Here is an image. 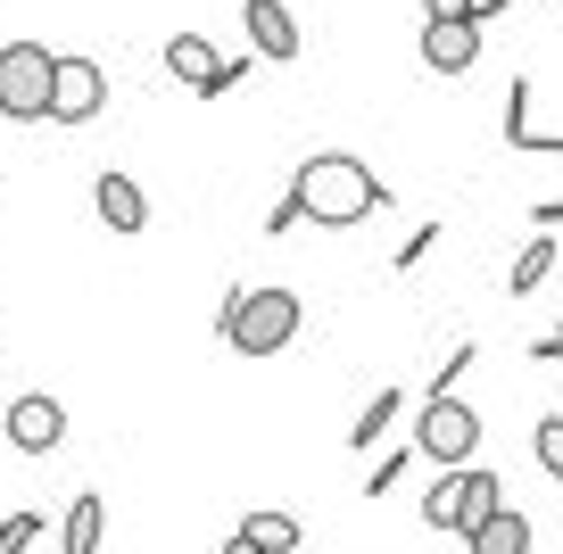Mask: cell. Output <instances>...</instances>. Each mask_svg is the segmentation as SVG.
<instances>
[{
    "label": "cell",
    "instance_id": "obj_23",
    "mask_svg": "<svg viewBox=\"0 0 563 554\" xmlns=\"http://www.w3.org/2000/svg\"><path fill=\"white\" fill-rule=\"evenodd\" d=\"M42 530H51L42 513H9V521H0V554H25V546L42 538Z\"/></svg>",
    "mask_w": 563,
    "mask_h": 554
},
{
    "label": "cell",
    "instance_id": "obj_12",
    "mask_svg": "<svg viewBox=\"0 0 563 554\" xmlns=\"http://www.w3.org/2000/svg\"><path fill=\"white\" fill-rule=\"evenodd\" d=\"M530 100H539V84L514 75V91H506V141H514V149H563V133H539V124H530Z\"/></svg>",
    "mask_w": 563,
    "mask_h": 554
},
{
    "label": "cell",
    "instance_id": "obj_13",
    "mask_svg": "<svg viewBox=\"0 0 563 554\" xmlns=\"http://www.w3.org/2000/svg\"><path fill=\"white\" fill-rule=\"evenodd\" d=\"M216 67H224V58H216V42L208 34H175L166 42V75H183V84H216Z\"/></svg>",
    "mask_w": 563,
    "mask_h": 554
},
{
    "label": "cell",
    "instance_id": "obj_25",
    "mask_svg": "<svg viewBox=\"0 0 563 554\" xmlns=\"http://www.w3.org/2000/svg\"><path fill=\"white\" fill-rule=\"evenodd\" d=\"M249 75H257V51H249V58H224V67H216V84H199V100H224V91L249 84Z\"/></svg>",
    "mask_w": 563,
    "mask_h": 554
},
{
    "label": "cell",
    "instance_id": "obj_4",
    "mask_svg": "<svg viewBox=\"0 0 563 554\" xmlns=\"http://www.w3.org/2000/svg\"><path fill=\"white\" fill-rule=\"evenodd\" d=\"M307 307L299 290H249L241 298V331H232V356H282V347L299 340Z\"/></svg>",
    "mask_w": 563,
    "mask_h": 554
},
{
    "label": "cell",
    "instance_id": "obj_8",
    "mask_svg": "<svg viewBox=\"0 0 563 554\" xmlns=\"http://www.w3.org/2000/svg\"><path fill=\"white\" fill-rule=\"evenodd\" d=\"M91 215H100L108 232H124V241H133V232L150 224V199H141V182H133V174H117V166H108L100 182H91Z\"/></svg>",
    "mask_w": 563,
    "mask_h": 554
},
{
    "label": "cell",
    "instance_id": "obj_18",
    "mask_svg": "<svg viewBox=\"0 0 563 554\" xmlns=\"http://www.w3.org/2000/svg\"><path fill=\"white\" fill-rule=\"evenodd\" d=\"M497 505H506V488H497V472H481V464H464V521H456V538L473 530V521H489Z\"/></svg>",
    "mask_w": 563,
    "mask_h": 554
},
{
    "label": "cell",
    "instance_id": "obj_19",
    "mask_svg": "<svg viewBox=\"0 0 563 554\" xmlns=\"http://www.w3.org/2000/svg\"><path fill=\"white\" fill-rule=\"evenodd\" d=\"M506 0H422V25H489Z\"/></svg>",
    "mask_w": 563,
    "mask_h": 554
},
{
    "label": "cell",
    "instance_id": "obj_6",
    "mask_svg": "<svg viewBox=\"0 0 563 554\" xmlns=\"http://www.w3.org/2000/svg\"><path fill=\"white\" fill-rule=\"evenodd\" d=\"M58 439H67V406H58L51 389H25V398L9 406V447L18 455H51Z\"/></svg>",
    "mask_w": 563,
    "mask_h": 554
},
{
    "label": "cell",
    "instance_id": "obj_31",
    "mask_svg": "<svg viewBox=\"0 0 563 554\" xmlns=\"http://www.w3.org/2000/svg\"><path fill=\"white\" fill-rule=\"evenodd\" d=\"M555 340H563V323H555Z\"/></svg>",
    "mask_w": 563,
    "mask_h": 554
},
{
    "label": "cell",
    "instance_id": "obj_5",
    "mask_svg": "<svg viewBox=\"0 0 563 554\" xmlns=\"http://www.w3.org/2000/svg\"><path fill=\"white\" fill-rule=\"evenodd\" d=\"M100 108H108L100 58H58V75H51V124H91Z\"/></svg>",
    "mask_w": 563,
    "mask_h": 554
},
{
    "label": "cell",
    "instance_id": "obj_24",
    "mask_svg": "<svg viewBox=\"0 0 563 554\" xmlns=\"http://www.w3.org/2000/svg\"><path fill=\"white\" fill-rule=\"evenodd\" d=\"M473 364H481V347H473V340H464V347H456V356H448V364H440V381H431V398H456V381H464V373H473Z\"/></svg>",
    "mask_w": 563,
    "mask_h": 554
},
{
    "label": "cell",
    "instance_id": "obj_14",
    "mask_svg": "<svg viewBox=\"0 0 563 554\" xmlns=\"http://www.w3.org/2000/svg\"><path fill=\"white\" fill-rule=\"evenodd\" d=\"M398 414H406V389H389V381H382V398H373L365 414L349 422V447H356V455H365V447H382V431H389Z\"/></svg>",
    "mask_w": 563,
    "mask_h": 554
},
{
    "label": "cell",
    "instance_id": "obj_26",
    "mask_svg": "<svg viewBox=\"0 0 563 554\" xmlns=\"http://www.w3.org/2000/svg\"><path fill=\"white\" fill-rule=\"evenodd\" d=\"M431 248H440V224H422V232H406V248H398V274H415V265L431 257Z\"/></svg>",
    "mask_w": 563,
    "mask_h": 554
},
{
    "label": "cell",
    "instance_id": "obj_3",
    "mask_svg": "<svg viewBox=\"0 0 563 554\" xmlns=\"http://www.w3.org/2000/svg\"><path fill=\"white\" fill-rule=\"evenodd\" d=\"M415 455H422V464H440V472H464L481 455V414L464 398H431L422 422H415Z\"/></svg>",
    "mask_w": 563,
    "mask_h": 554
},
{
    "label": "cell",
    "instance_id": "obj_22",
    "mask_svg": "<svg viewBox=\"0 0 563 554\" xmlns=\"http://www.w3.org/2000/svg\"><path fill=\"white\" fill-rule=\"evenodd\" d=\"M307 224V199H299V182L282 191V208H265V241H290V232Z\"/></svg>",
    "mask_w": 563,
    "mask_h": 554
},
{
    "label": "cell",
    "instance_id": "obj_32",
    "mask_svg": "<svg viewBox=\"0 0 563 554\" xmlns=\"http://www.w3.org/2000/svg\"><path fill=\"white\" fill-rule=\"evenodd\" d=\"M555 538H563V530H555Z\"/></svg>",
    "mask_w": 563,
    "mask_h": 554
},
{
    "label": "cell",
    "instance_id": "obj_11",
    "mask_svg": "<svg viewBox=\"0 0 563 554\" xmlns=\"http://www.w3.org/2000/svg\"><path fill=\"white\" fill-rule=\"evenodd\" d=\"M100 546H108V505L84 488L67 505V521H58V554H100Z\"/></svg>",
    "mask_w": 563,
    "mask_h": 554
},
{
    "label": "cell",
    "instance_id": "obj_9",
    "mask_svg": "<svg viewBox=\"0 0 563 554\" xmlns=\"http://www.w3.org/2000/svg\"><path fill=\"white\" fill-rule=\"evenodd\" d=\"M422 67L431 75H473L481 67V25H422Z\"/></svg>",
    "mask_w": 563,
    "mask_h": 554
},
{
    "label": "cell",
    "instance_id": "obj_28",
    "mask_svg": "<svg viewBox=\"0 0 563 554\" xmlns=\"http://www.w3.org/2000/svg\"><path fill=\"white\" fill-rule=\"evenodd\" d=\"M530 224H539V232H563V199H539V208H530Z\"/></svg>",
    "mask_w": 563,
    "mask_h": 554
},
{
    "label": "cell",
    "instance_id": "obj_2",
    "mask_svg": "<svg viewBox=\"0 0 563 554\" xmlns=\"http://www.w3.org/2000/svg\"><path fill=\"white\" fill-rule=\"evenodd\" d=\"M51 42H0V117L9 124H51Z\"/></svg>",
    "mask_w": 563,
    "mask_h": 554
},
{
    "label": "cell",
    "instance_id": "obj_27",
    "mask_svg": "<svg viewBox=\"0 0 563 554\" xmlns=\"http://www.w3.org/2000/svg\"><path fill=\"white\" fill-rule=\"evenodd\" d=\"M241 298L249 290H224V307H216V340H224V347H232V331H241Z\"/></svg>",
    "mask_w": 563,
    "mask_h": 554
},
{
    "label": "cell",
    "instance_id": "obj_17",
    "mask_svg": "<svg viewBox=\"0 0 563 554\" xmlns=\"http://www.w3.org/2000/svg\"><path fill=\"white\" fill-rule=\"evenodd\" d=\"M241 538H249V546H265V554H299V521H290V513H241Z\"/></svg>",
    "mask_w": 563,
    "mask_h": 554
},
{
    "label": "cell",
    "instance_id": "obj_30",
    "mask_svg": "<svg viewBox=\"0 0 563 554\" xmlns=\"http://www.w3.org/2000/svg\"><path fill=\"white\" fill-rule=\"evenodd\" d=\"M224 554H265V546H249V538H241V530H232V538H224Z\"/></svg>",
    "mask_w": 563,
    "mask_h": 554
},
{
    "label": "cell",
    "instance_id": "obj_16",
    "mask_svg": "<svg viewBox=\"0 0 563 554\" xmlns=\"http://www.w3.org/2000/svg\"><path fill=\"white\" fill-rule=\"evenodd\" d=\"M547 274H555V232H539V241H522V257H514L506 290H514V298H530V290H539Z\"/></svg>",
    "mask_w": 563,
    "mask_h": 554
},
{
    "label": "cell",
    "instance_id": "obj_29",
    "mask_svg": "<svg viewBox=\"0 0 563 554\" xmlns=\"http://www.w3.org/2000/svg\"><path fill=\"white\" fill-rule=\"evenodd\" d=\"M530 356H539V364H563V340H530Z\"/></svg>",
    "mask_w": 563,
    "mask_h": 554
},
{
    "label": "cell",
    "instance_id": "obj_21",
    "mask_svg": "<svg viewBox=\"0 0 563 554\" xmlns=\"http://www.w3.org/2000/svg\"><path fill=\"white\" fill-rule=\"evenodd\" d=\"M415 464H422V455H415V447H398V455H382V472H365V497H373V505H382V497H389V488H398V480H406V472H415Z\"/></svg>",
    "mask_w": 563,
    "mask_h": 554
},
{
    "label": "cell",
    "instance_id": "obj_10",
    "mask_svg": "<svg viewBox=\"0 0 563 554\" xmlns=\"http://www.w3.org/2000/svg\"><path fill=\"white\" fill-rule=\"evenodd\" d=\"M464 546H473V554H530V521H522V505H497L489 521H473V530H464Z\"/></svg>",
    "mask_w": 563,
    "mask_h": 554
},
{
    "label": "cell",
    "instance_id": "obj_7",
    "mask_svg": "<svg viewBox=\"0 0 563 554\" xmlns=\"http://www.w3.org/2000/svg\"><path fill=\"white\" fill-rule=\"evenodd\" d=\"M241 25H249V51L290 67L299 58V18H290V0H241Z\"/></svg>",
    "mask_w": 563,
    "mask_h": 554
},
{
    "label": "cell",
    "instance_id": "obj_1",
    "mask_svg": "<svg viewBox=\"0 0 563 554\" xmlns=\"http://www.w3.org/2000/svg\"><path fill=\"white\" fill-rule=\"evenodd\" d=\"M290 182H299V199H307V224H323V232H349V224H365L373 208H389V182L365 166V157H349V149L307 157Z\"/></svg>",
    "mask_w": 563,
    "mask_h": 554
},
{
    "label": "cell",
    "instance_id": "obj_20",
    "mask_svg": "<svg viewBox=\"0 0 563 554\" xmlns=\"http://www.w3.org/2000/svg\"><path fill=\"white\" fill-rule=\"evenodd\" d=\"M530 455H539L547 480H563V414H539V431H530Z\"/></svg>",
    "mask_w": 563,
    "mask_h": 554
},
{
    "label": "cell",
    "instance_id": "obj_15",
    "mask_svg": "<svg viewBox=\"0 0 563 554\" xmlns=\"http://www.w3.org/2000/svg\"><path fill=\"white\" fill-rule=\"evenodd\" d=\"M422 521L456 538V521H464V472H440V480L422 488Z\"/></svg>",
    "mask_w": 563,
    "mask_h": 554
}]
</instances>
